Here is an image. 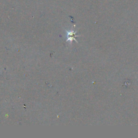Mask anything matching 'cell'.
<instances>
[{"instance_id": "obj_1", "label": "cell", "mask_w": 138, "mask_h": 138, "mask_svg": "<svg viewBox=\"0 0 138 138\" xmlns=\"http://www.w3.org/2000/svg\"><path fill=\"white\" fill-rule=\"evenodd\" d=\"M67 36H68L67 41H72V40H74V41H76L75 37H76L77 36L76 35V33L74 31L68 32V34H67Z\"/></svg>"}]
</instances>
